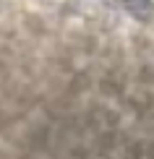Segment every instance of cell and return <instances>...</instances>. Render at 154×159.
<instances>
[]
</instances>
